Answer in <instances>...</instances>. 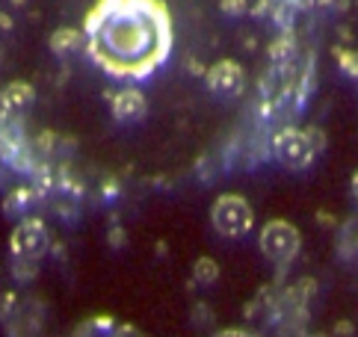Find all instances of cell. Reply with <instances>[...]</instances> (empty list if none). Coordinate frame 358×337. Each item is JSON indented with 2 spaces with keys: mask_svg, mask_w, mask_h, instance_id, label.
Segmentation results:
<instances>
[{
  "mask_svg": "<svg viewBox=\"0 0 358 337\" xmlns=\"http://www.w3.org/2000/svg\"><path fill=\"white\" fill-rule=\"evenodd\" d=\"M352 199H355V201H358V172H355V175H352Z\"/></svg>",
  "mask_w": 358,
  "mask_h": 337,
  "instance_id": "21",
  "label": "cell"
},
{
  "mask_svg": "<svg viewBox=\"0 0 358 337\" xmlns=\"http://www.w3.org/2000/svg\"><path fill=\"white\" fill-rule=\"evenodd\" d=\"M50 50L57 57H71V54H80L86 50V36L83 30H74V27H59L50 36Z\"/></svg>",
  "mask_w": 358,
  "mask_h": 337,
  "instance_id": "9",
  "label": "cell"
},
{
  "mask_svg": "<svg viewBox=\"0 0 358 337\" xmlns=\"http://www.w3.org/2000/svg\"><path fill=\"white\" fill-rule=\"evenodd\" d=\"M193 281L201 284V287H210V284L220 281V264L213 257H199L193 264Z\"/></svg>",
  "mask_w": 358,
  "mask_h": 337,
  "instance_id": "13",
  "label": "cell"
},
{
  "mask_svg": "<svg viewBox=\"0 0 358 337\" xmlns=\"http://www.w3.org/2000/svg\"><path fill=\"white\" fill-rule=\"evenodd\" d=\"M338 254H341V261H347V264H355L358 261V216L347 219V222L341 225Z\"/></svg>",
  "mask_w": 358,
  "mask_h": 337,
  "instance_id": "11",
  "label": "cell"
},
{
  "mask_svg": "<svg viewBox=\"0 0 358 337\" xmlns=\"http://www.w3.org/2000/svg\"><path fill=\"white\" fill-rule=\"evenodd\" d=\"M204 77H208V86L222 98H237L243 89H246V71H243V66L234 59L213 62Z\"/></svg>",
  "mask_w": 358,
  "mask_h": 337,
  "instance_id": "6",
  "label": "cell"
},
{
  "mask_svg": "<svg viewBox=\"0 0 358 337\" xmlns=\"http://www.w3.org/2000/svg\"><path fill=\"white\" fill-rule=\"evenodd\" d=\"M50 249V234H48V225L42 222L39 216H24L21 222L12 228L9 234V254L12 261H30V264H39L42 257Z\"/></svg>",
  "mask_w": 358,
  "mask_h": 337,
  "instance_id": "5",
  "label": "cell"
},
{
  "mask_svg": "<svg viewBox=\"0 0 358 337\" xmlns=\"http://www.w3.org/2000/svg\"><path fill=\"white\" fill-rule=\"evenodd\" d=\"M12 275L18 281H33L39 275V264H30V261H12Z\"/></svg>",
  "mask_w": 358,
  "mask_h": 337,
  "instance_id": "15",
  "label": "cell"
},
{
  "mask_svg": "<svg viewBox=\"0 0 358 337\" xmlns=\"http://www.w3.org/2000/svg\"><path fill=\"white\" fill-rule=\"evenodd\" d=\"M3 101H6L9 115H21V113H27V110L33 107L36 92H33V86H30V83L12 80V83L3 89Z\"/></svg>",
  "mask_w": 358,
  "mask_h": 337,
  "instance_id": "10",
  "label": "cell"
},
{
  "mask_svg": "<svg viewBox=\"0 0 358 337\" xmlns=\"http://www.w3.org/2000/svg\"><path fill=\"white\" fill-rule=\"evenodd\" d=\"M6 337H42L45 329V305L36 296H24L18 314L6 322Z\"/></svg>",
  "mask_w": 358,
  "mask_h": 337,
  "instance_id": "7",
  "label": "cell"
},
{
  "mask_svg": "<svg viewBox=\"0 0 358 337\" xmlns=\"http://www.w3.org/2000/svg\"><path fill=\"white\" fill-rule=\"evenodd\" d=\"M213 337H258V334H252L246 329H225V331H216Z\"/></svg>",
  "mask_w": 358,
  "mask_h": 337,
  "instance_id": "19",
  "label": "cell"
},
{
  "mask_svg": "<svg viewBox=\"0 0 358 337\" xmlns=\"http://www.w3.org/2000/svg\"><path fill=\"white\" fill-rule=\"evenodd\" d=\"M9 119V110H6V101H3V92H0V124Z\"/></svg>",
  "mask_w": 358,
  "mask_h": 337,
  "instance_id": "20",
  "label": "cell"
},
{
  "mask_svg": "<svg viewBox=\"0 0 358 337\" xmlns=\"http://www.w3.org/2000/svg\"><path fill=\"white\" fill-rule=\"evenodd\" d=\"M338 62L347 74L358 77V50H338Z\"/></svg>",
  "mask_w": 358,
  "mask_h": 337,
  "instance_id": "16",
  "label": "cell"
},
{
  "mask_svg": "<svg viewBox=\"0 0 358 337\" xmlns=\"http://www.w3.org/2000/svg\"><path fill=\"white\" fill-rule=\"evenodd\" d=\"M222 12H231V15H243V12H246V0H222Z\"/></svg>",
  "mask_w": 358,
  "mask_h": 337,
  "instance_id": "18",
  "label": "cell"
},
{
  "mask_svg": "<svg viewBox=\"0 0 358 337\" xmlns=\"http://www.w3.org/2000/svg\"><path fill=\"white\" fill-rule=\"evenodd\" d=\"M21 302H24V296H18V293H12V290H6V293H0V326H6V322L18 314V308H21Z\"/></svg>",
  "mask_w": 358,
  "mask_h": 337,
  "instance_id": "14",
  "label": "cell"
},
{
  "mask_svg": "<svg viewBox=\"0 0 358 337\" xmlns=\"http://www.w3.org/2000/svg\"><path fill=\"white\" fill-rule=\"evenodd\" d=\"M110 107H113V115H116L119 122H134V119H143L148 113V101L139 89L127 86V89H119V92L110 98Z\"/></svg>",
  "mask_w": 358,
  "mask_h": 337,
  "instance_id": "8",
  "label": "cell"
},
{
  "mask_svg": "<svg viewBox=\"0 0 358 337\" xmlns=\"http://www.w3.org/2000/svg\"><path fill=\"white\" fill-rule=\"evenodd\" d=\"M320 145H323V139H320L314 127L311 131H305V127H281L273 136V157L290 172H302V168L314 163Z\"/></svg>",
  "mask_w": 358,
  "mask_h": 337,
  "instance_id": "2",
  "label": "cell"
},
{
  "mask_svg": "<svg viewBox=\"0 0 358 337\" xmlns=\"http://www.w3.org/2000/svg\"><path fill=\"white\" fill-rule=\"evenodd\" d=\"M86 54L119 80H145L172 54L175 30L163 0H98L83 18Z\"/></svg>",
  "mask_w": 358,
  "mask_h": 337,
  "instance_id": "1",
  "label": "cell"
},
{
  "mask_svg": "<svg viewBox=\"0 0 358 337\" xmlns=\"http://www.w3.org/2000/svg\"><path fill=\"white\" fill-rule=\"evenodd\" d=\"M258 245H261V254L266 261L278 269H285L296 261V254L302 249V234H299L296 225L287 222V219H270V222L261 228Z\"/></svg>",
  "mask_w": 358,
  "mask_h": 337,
  "instance_id": "3",
  "label": "cell"
},
{
  "mask_svg": "<svg viewBox=\"0 0 358 337\" xmlns=\"http://www.w3.org/2000/svg\"><path fill=\"white\" fill-rule=\"evenodd\" d=\"M314 337H326V334H314Z\"/></svg>",
  "mask_w": 358,
  "mask_h": 337,
  "instance_id": "22",
  "label": "cell"
},
{
  "mask_svg": "<svg viewBox=\"0 0 358 337\" xmlns=\"http://www.w3.org/2000/svg\"><path fill=\"white\" fill-rule=\"evenodd\" d=\"M210 225L220 237L240 240L255 228V210L237 192H225V196H220L210 207Z\"/></svg>",
  "mask_w": 358,
  "mask_h": 337,
  "instance_id": "4",
  "label": "cell"
},
{
  "mask_svg": "<svg viewBox=\"0 0 358 337\" xmlns=\"http://www.w3.org/2000/svg\"><path fill=\"white\" fill-rule=\"evenodd\" d=\"M287 3L296 9H323L329 3H335V0H287Z\"/></svg>",
  "mask_w": 358,
  "mask_h": 337,
  "instance_id": "17",
  "label": "cell"
},
{
  "mask_svg": "<svg viewBox=\"0 0 358 337\" xmlns=\"http://www.w3.org/2000/svg\"><path fill=\"white\" fill-rule=\"evenodd\" d=\"M42 192L39 189H33V187H18V189H12L9 196H6V201H3V210H6V216H18V213H24L27 207L39 199Z\"/></svg>",
  "mask_w": 358,
  "mask_h": 337,
  "instance_id": "12",
  "label": "cell"
},
{
  "mask_svg": "<svg viewBox=\"0 0 358 337\" xmlns=\"http://www.w3.org/2000/svg\"><path fill=\"white\" fill-rule=\"evenodd\" d=\"M139 337H143V334H139Z\"/></svg>",
  "mask_w": 358,
  "mask_h": 337,
  "instance_id": "23",
  "label": "cell"
}]
</instances>
